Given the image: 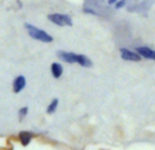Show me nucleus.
I'll use <instances>...</instances> for the list:
<instances>
[{"label": "nucleus", "instance_id": "9", "mask_svg": "<svg viewBox=\"0 0 155 150\" xmlns=\"http://www.w3.org/2000/svg\"><path fill=\"white\" fill-rule=\"evenodd\" d=\"M57 108H59V98L51 100V102H49L48 107H46V113H48V115H53L57 111Z\"/></svg>", "mask_w": 155, "mask_h": 150}, {"label": "nucleus", "instance_id": "11", "mask_svg": "<svg viewBox=\"0 0 155 150\" xmlns=\"http://www.w3.org/2000/svg\"><path fill=\"white\" fill-rule=\"evenodd\" d=\"M125 5H127V0H117V2L114 3L116 10H121V8H124Z\"/></svg>", "mask_w": 155, "mask_h": 150}, {"label": "nucleus", "instance_id": "10", "mask_svg": "<svg viewBox=\"0 0 155 150\" xmlns=\"http://www.w3.org/2000/svg\"><path fill=\"white\" fill-rule=\"evenodd\" d=\"M29 115V107H21L18 111V119L19 120H23L26 116Z\"/></svg>", "mask_w": 155, "mask_h": 150}, {"label": "nucleus", "instance_id": "7", "mask_svg": "<svg viewBox=\"0 0 155 150\" xmlns=\"http://www.w3.org/2000/svg\"><path fill=\"white\" fill-rule=\"evenodd\" d=\"M51 74L52 77L54 78V79H60V78L63 77V74H64V67H63V64L60 62H53L51 64Z\"/></svg>", "mask_w": 155, "mask_h": 150}, {"label": "nucleus", "instance_id": "4", "mask_svg": "<svg viewBox=\"0 0 155 150\" xmlns=\"http://www.w3.org/2000/svg\"><path fill=\"white\" fill-rule=\"evenodd\" d=\"M120 56L123 60H125V62H140L142 60V56H140L139 53H137L136 51H134V49H129V48H120Z\"/></svg>", "mask_w": 155, "mask_h": 150}, {"label": "nucleus", "instance_id": "2", "mask_svg": "<svg viewBox=\"0 0 155 150\" xmlns=\"http://www.w3.org/2000/svg\"><path fill=\"white\" fill-rule=\"evenodd\" d=\"M25 29H26L29 37L33 38V40L40 41V43H44V44L53 43V36L49 34L46 30L41 29V27H37V26H34V25L26 22V23H25Z\"/></svg>", "mask_w": 155, "mask_h": 150}, {"label": "nucleus", "instance_id": "5", "mask_svg": "<svg viewBox=\"0 0 155 150\" xmlns=\"http://www.w3.org/2000/svg\"><path fill=\"white\" fill-rule=\"evenodd\" d=\"M26 85H27L26 77H25V75H16V77L12 79V85H11V87H12L14 93L19 94V93H22V91L25 90Z\"/></svg>", "mask_w": 155, "mask_h": 150}, {"label": "nucleus", "instance_id": "6", "mask_svg": "<svg viewBox=\"0 0 155 150\" xmlns=\"http://www.w3.org/2000/svg\"><path fill=\"white\" fill-rule=\"evenodd\" d=\"M135 51L142 56V59H147V60L155 62V49L150 48V46H146V45H140V46H137Z\"/></svg>", "mask_w": 155, "mask_h": 150}, {"label": "nucleus", "instance_id": "1", "mask_svg": "<svg viewBox=\"0 0 155 150\" xmlns=\"http://www.w3.org/2000/svg\"><path fill=\"white\" fill-rule=\"evenodd\" d=\"M57 57H59V60L63 63L78 64L83 68H90L91 66H93L91 59L83 53H76V52H71V51H59L57 52Z\"/></svg>", "mask_w": 155, "mask_h": 150}, {"label": "nucleus", "instance_id": "8", "mask_svg": "<svg viewBox=\"0 0 155 150\" xmlns=\"http://www.w3.org/2000/svg\"><path fill=\"white\" fill-rule=\"evenodd\" d=\"M19 138V142L22 143V146H27L30 142H31V139L34 138V134L30 131H21L18 135Z\"/></svg>", "mask_w": 155, "mask_h": 150}, {"label": "nucleus", "instance_id": "13", "mask_svg": "<svg viewBox=\"0 0 155 150\" xmlns=\"http://www.w3.org/2000/svg\"><path fill=\"white\" fill-rule=\"evenodd\" d=\"M116 2H117V0H107V4H109V5H114Z\"/></svg>", "mask_w": 155, "mask_h": 150}, {"label": "nucleus", "instance_id": "12", "mask_svg": "<svg viewBox=\"0 0 155 150\" xmlns=\"http://www.w3.org/2000/svg\"><path fill=\"white\" fill-rule=\"evenodd\" d=\"M16 7H18V8H22V7H23V4H22L21 0H16Z\"/></svg>", "mask_w": 155, "mask_h": 150}, {"label": "nucleus", "instance_id": "3", "mask_svg": "<svg viewBox=\"0 0 155 150\" xmlns=\"http://www.w3.org/2000/svg\"><path fill=\"white\" fill-rule=\"evenodd\" d=\"M48 21L51 22V23L59 26V27L72 26V18H71V15L64 14V12H51V14H48Z\"/></svg>", "mask_w": 155, "mask_h": 150}]
</instances>
